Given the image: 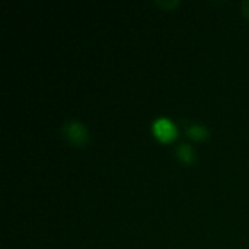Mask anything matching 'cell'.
<instances>
[{"label":"cell","mask_w":249,"mask_h":249,"mask_svg":"<svg viewBox=\"0 0 249 249\" xmlns=\"http://www.w3.org/2000/svg\"><path fill=\"white\" fill-rule=\"evenodd\" d=\"M61 133L67 142L76 146H82L88 142V130L86 127L76 121V120H67L61 125Z\"/></svg>","instance_id":"1"},{"label":"cell","mask_w":249,"mask_h":249,"mask_svg":"<svg viewBox=\"0 0 249 249\" xmlns=\"http://www.w3.org/2000/svg\"><path fill=\"white\" fill-rule=\"evenodd\" d=\"M153 133L160 140H171L175 136V127L168 118H158L153 121Z\"/></svg>","instance_id":"2"},{"label":"cell","mask_w":249,"mask_h":249,"mask_svg":"<svg viewBox=\"0 0 249 249\" xmlns=\"http://www.w3.org/2000/svg\"><path fill=\"white\" fill-rule=\"evenodd\" d=\"M185 133L188 134V137H191L193 140H203L204 137H207V128L203 124L198 123H185Z\"/></svg>","instance_id":"3"},{"label":"cell","mask_w":249,"mask_h":249,"mask_svg":"<svg viewBox=\"0 0 249 249\" xmlns=\"http://www.w3.org/2000/svg\"><path fill=\"white\" fill-rule=\"evenodd\" d=\"M175 155L184 163H193L196 159V153H194L193 147L187 143H179L175 149Z\"/></svg>","instance_id":"4"},{"label":"cell","mask_w":249,"mask_h":249,"mask_svg":"<svg viewBox=\"0 0 249 249\" xmlns=\"http://www.w3.org/2000/svg\"><path fill=\"white\" fill-rule=\"evenodd\" d=\"M156 3H158L159 6H163V7H171V6L178 4V1H177V0H169V1H160V0H158Z\"/></svg>","instance_id":"5"},{"label":"cell","mask_w":249,"mask_h":249,"mask_svg":"<svg viewBox=\"0 0 249 249\" xmlns=\"http://www.w3.org/2000/svg\"><path fill=\"white\" fill-rule=\"evenodd\" d=\"M242 9H244V13L249 18V0L245 1V3H242Z\"/></svg>","instance_id":"6"}]
</instances>
